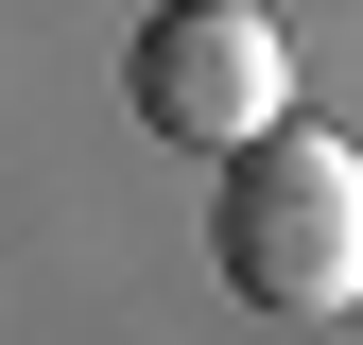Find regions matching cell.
<instances>
[{
    "mask_svg": "<svg viewBox=\"0 0 363 345\" xmlns=\"http://www.w3.org/2000/svg\"><path fill=\"white\" fill-rule=\"evenodd\" d=\"M121 86H139V121L191 139V156H242V139L294 121V52H277V18H242V0H173Z\"/></svg>",
    "mask_w": 363,
    "mask_h": 345,
    "instance_id": "obj_2",
    "label": "cell"
},
{
    "mask_svg": "<svg viewBox=\"0 0 363 345\" xmlns=\"http://www.w3.org/2000/svg\"><path fill=\"white\" fill-rule=\"evenodd\" d=\"M225 276L259 311H363V156L277 121L225 156Z\"/></svg>",
    "mask_w": 363,
    "mask_h": 345,
    "instance_id": "obj_1",
    "label": "cell"
}]
</instances>
